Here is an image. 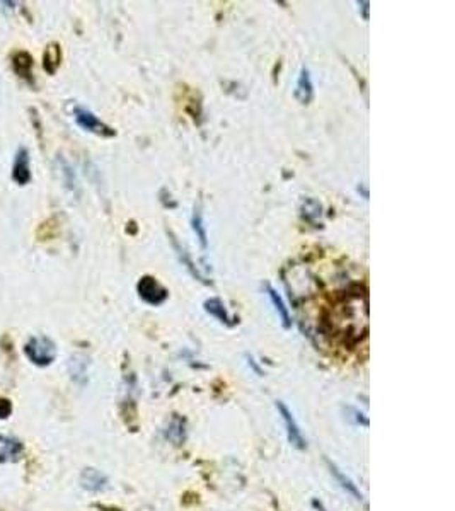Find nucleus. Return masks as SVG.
<instances>
[{"label":"nucleus","instance_id":"2eb2a0df","mask_svg":"<svg viewBox=\"0 0 455 511\" xmlns=\"http://www.w3.org/2000/svg\"><path fill=\"white\" fill-rule=\"evenodd\" d=\"M358 6H362V11H363V19L367 20V19H368V2H358Z\"/></svg>","mask_w":455,"mask_h":511},{"label":"nucleus","instance_id":"39448f33","mask_svg":"<svg viewBox=\"0 0 455 511\" xmlns=\"http://www.w3.org/2000/svg\"><path fill=\"white\" fill-rule=\"evenodd\" d=\"M12 179L24 186L30 183L31 179V167H30V152L26 148H19L18 155L14 159V166H12Z\"/></svg>","mask_w":455,"mask_h":511},{"label":"nucleus","instance_id":"f8f14e48","mask_svg":"<svg viewBox=\"0 0 455 511\" xmlns=\"http://www.w3.org/2000/svg\"><path fill=\"white\" fill-rule=\"evenodd\" d=\"M191 225H193V230H195L196 237H198L200 246H202L203 249H207L208 247L207 229H205V225H203V215H202V210L200 208H195V213H193V218H191Z\"/></svg>","mask_w":455,"mask_h":511},{"label":"nucleus","instance_id":"4468645a","mask_svg":"<svg viewBox=\"0 0 455 511\" xmlns=\"http://www.w3.org/2000/svg\"><path fill=\"white\" fill-rule=\"evenodd\" d=\"M0 447H2V452H0V457H14L16 452H14V447H19L18 443L12 442V440H2V443H0Z\"/></svg>","mask_w":455,"mask_h":511},{"label":"nucleus","instance_id":"7ed1b4c3","mask_svg":"<svg viewBox=\"0 0 455 511\" xmlns=\"http://www.w3.org/2000/svg\"><path fill=\"white\" fill-rule=\"evenodd\" d=\"M277 409H278V413H280L281 419H284V423H285L286 438H289L290 445L297 448V450H303L307 443H305V438H303V435L301 431V426H298V423L295 421L292 411H290L289 407L285 406V402H281V401L277 402Z\"/></svg>","mask_w":455,"mask_h":511},{"label":"nucleus","instance_id":"f03ea898","mask_svg":"<svg viewBox=\"0 0 455 511\" xmlns=\"http://www.w3.org/2000/svg\"><path fill=\"white\" fill-rule=\"evenodd\" d=\"M137 291L143 302L149 305H161L169 296V291L154 276H142L140 282L137 283Z\"/></svg>","mask_w":455,"mask_h":511},{"label":"nucleus","instance_id":"dca6fc26","mask_svg":"<svg viewBox=\"0 0 455 511\" xmlns=\"http://www.w3.org/2000/svg\"><path fill=\"white\" fill-rule=\"evenodd\" d=\"M249 365H251V366H253V368H254V372H256V373H260V375H261V370H260V368H257V365H256V363H254V360H253V358H249Z\"/></svg>","mask_w":455,"mask_h":511},{"label":"nucleus","instance_id":"20e7f679","mask_svg":"<svg viewBox=\"0 0 455 511\" xmlns=\"http://www.w3.org/2000/svg\"><path fill=\"white\" fill-rule=\"evenodd\" d=\"M73 118H75L77 125L84 128L85 131H92V133L104 135V137H109V135H114V131L109 126H106L104 123L101 121L96 114H92L91 111L85 108H75L73 109Z\"/></svg>","mask_w":455,"mask_h":511},{"label":"nucleus","instance_id":"6e6552de","mask_svg":"<svg viewBox=\"0 0 455 511\" xmlns=\"http://www.w3.org/2000/svg\"><path fill=\"white\" fill-rule=\"evenodd\" d=\"M203 305H205V311H207L210 315L215 317V319H219L222 324H227V325L236 324V319H232V317L229 315L227 308H225V305L220 299H210V300H207Z\"/></svg>","mask_w":455,"mask_h":511},{"label":"nucleus","instance_id":"f257e3e1","mask_svg":"<svg viewBox=\"0 0 455 511\" xmlns=\"http://www.w3.org/2000/svg\"><path fill=\"white\" fill-rule=\"evenodd\" d=\"M26 351V356L30 358L32 363L36 365H50L56 356V348L53 344L51 339L44 336H38V337H31L30 343L26 344L24 348Z\"/></svg>","mask_w":455,"mask_h":511},{"label":"nucleus","instance_id":"1a4fd4ad","mask_svg":"<svg viewBox=\"0 0 455 511\" xmlns=\"http://www.w3.org/2000/svg\"><path fill=\"white\" fill-rule=\"evenodd\" d=\"M80 482L85 489H89V491H101V489L106 486V482H108V479H106L104 474H101L99 471L85 469L80 477Z\"/></svg>","mask_w":455,"mask_h":511},{"label":"nucleus","instance_id":"ddd939ff","mask_svg":"<svg viewBox=\"0 0 455 511\" xmlns=\"http://www.w3.org/2000/svg\"><path fill=\"white\" fill-rule=\"evenodd\" d=\"M171 241H172V246H174V249H176V251H178V256H179V259H181V261L184 263V265H186V267H188V270H190V271H191V275H193V276H195V278H198V279H202V282H205V279H203V276L198 273V270H196V267H195V265H193V261H191V258H190V256H188V253H186V251H184V249H183V247H181V246H179V242H178V241H176V237H172V239H171Z\"/></svg>","mask_w":455,"mask_h":511},{"label":"nucleus","instance_id":"9d476101","mask_svg":"<svg viewBox=\"0 0 455 511\" xmlns=\"http://www.w3.org/2000/svg\"><path fill=\"white\" fill-rule=\"evenodd\" d=\"M329 469H331V474H333V476H334V479L339 482V486H341L344 491H346V494H350V496L353 498V500H356V501H362V493L358 491V488H356V484H353V481H351L350 477L344 476V474H343L341 471H339V469L336 467V465L329 464Z\"/></svg>","mask_w":455,"mask_h":511},{"label":"nucleus","instance_id":"0eeeda50","mask_svg":"<svg viewBox=\"0 0 455 511\" xmlns=\"http://www.w3.org/2000/svg\"><path fill=\"white\" fill-rule=\"evenodd\" d=\"M265 288H266V291H268V296H269V300H272L274 311H277L278 317H280L281 325H284L285 329H290V327H292V319H290L289 308L285 307V303H284V300H281V296L278 295V291L274 290L273 287L265 285Z\"/></svg>","mask_w":455,"mask_h":511},{"label":"nucleus","instance_id":"423d86ee","mask_svg":"<svg viewBox=\"0 0 455 511\" xmlns=\"http://www.w3.org/2000/svg\"><path fill=\"white\" fill-rule=\"evenodd\" d=\"M313 96H314L313 79H310L309 70L302 67L301 73H298L297 85H295V97H297V101L302 102V104H309Z\"/></svg>","mask_w":455,"mask_h":511},{"label":"nucleus","instance_id":"9b49d317","mask_svg":"<svg viewBox=\"0 0 455 511\" xmlns=\"http://www.w3.org/2000/svg\"><path fill=\"white\" fill-rule=\"evenodd\" d=\"M302 217L305 218L307 222H313V224H317V220L322 215V205L319 203L314 198H305L302 201Z\"/></svg>","mask_w":455,"mask_h":511}]
</instances>
